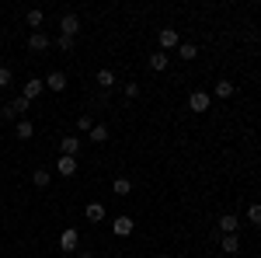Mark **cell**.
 Segmentation results:
<instances>
[{
	"label": "cell",
	"instance_id": "cell-1",
	"mask_svg": "<svg viewBox=\"0 0 261 258\" xmlns=\"http://www.w3.org/2000/svg\"><path fill=\"white\" fill-rule=\"evenodd\" d=\"M157 42H160V53H171L174 46H181V42H178V32H174V28H164V32L157 35Z\"/></svg>",
	"mask_w": 261,
	"mask_h": 258
},
{
	"label": "cell",
	"instance_id": "cell-2",
	"mask_svg": "<svg viewBox=\"0 0 261 258\" xmlns=\"http://www.w3.org/2000/svg\"><path fill=\"white\" fill-rule=\"evenodd\" d=\"M188 108L192 112H209V94L205 91H192L188 94Z\"/></svg>",
	"mask_w": 261,
	"mask_h": 258
},
{
	"label": "cell",
	"instance_id": "cell-3",
	"mask_svg": "<svg viewBox=\"0 0 261 258\" xmlns=\"http://www.w3.org/2000/svg\"><path fill=\"white\" fill-rule=\"evenodd\" d=\"M60 28H63V35H66V39H73V35L80 32V18H77V14H63Z\"/></svg>",
	"mask_w": 261,
	"mask_h": 258
},
{
	"label": "cell",
	"instance_id": "cell-4",
	"mask_svg": "<svg viewBox=\"0 0 261 258\" xmlns=\"http://www.w3.org/2000/svg\"><path fill=\"white\" fill-rule=\"evenodd\" d=\"M112 230H115L119 237H129L132 234V216H115V220H112Z\"/></svg>",
	"mask_w": 261,
	"mask_h": 258
},
{
	"label": "cell",
	"instance_id": "cell-5",
	"mask_svg": "<svg viewBox=\"0 0 261 258\" xmlns=\"http://www.w3.org/2000/svg\"><path fill=\"white\" fill-rule=\"evenodd\" d=\"M56 171H60L63 178H73V175H77V157H60V161H56Z\"/></svg>",
	"mask_w": 261,
	"mask_h": 258
},
{
	"label": "cell",
	"instance_id": "cell-6",
	"mask_svg": "<svg viewBox=\"0 0 261 258\" xmlns=\"http://www.w3.org/2000/svg\"><path fill=\"white\" fill-rule=\"evenodd\" d=\"M28 49H35V53L49 49V35H46V32H32V35H28Z\"/></svg>",
	"mask_w": 261,
	"mask_h": 258
},
{
	"label": "cell",
	"instance_id": "cell-7",
	"mask_svg": "<svg viewBox=\"0 0 261 258\" xmlns=\"http://www.w3.org/2000/svg\"><path fill=\"white\" fill-rule=\"evenodd\" d=\"M42 91H46V80H28V84H25V94H21V98H25V101H35V98H39Z\"/></svg>",
	"mask_w": 261,
	"mask_h": 258
},
{
	"label": "cell",
	"instance_id": "cell-8",
	"mask_svg": "<svg viewBox=\"0 0 261 258\" xmlns=\"http://www.w3.org/2000/svg\"><path fill=\"white\" fill-rule=\"evenodd\" d=\"M77 244H80V234H77V230H63L60 248H63V251H77Z\"/></svg>",
	"mask_w": 261,
	"mask_h": 258
},
{
	"label": "cell",
	"instance_id": "cell-9",
	"mask_svg": "<svg viewBox=\"0 0 261 258\" xmlns=\"http://www.w3.org/2000/svg\"><path fill=\"white\" fill-rule=\"evenodd\" d=\"M240 227V220L233 216V213H226V216H219V234H233Z\"/></svg>",
	"mask_w": 261,
	"mask_h": 258
},
{
	"label": "cell",
	"instance_id": "cell-10",
	"mask_svg": "<svg viewBox=\"0 0 261 258\" xmlns=\"http://www.w3.org/2000/svg\"><path fill=\"white\" fill-rule=\"evenodd\" d=\"M46 87H53V91H63V87H66V73H60V70H53V73L46 77Z\"/></svg>",
	"mask_w": 261,
	"mask_h": 258
},
{
	"label": "cell",
	"instance_id": "cell-11",
	"mask_svg": "<svg viewBox=\"0 0 261 258\" xmlns=\"http://www.w3.org/2000/svg\"><path fill=\"white\" fill-rule=\"evenodd\" d=\"M80 150V140L77 136H63V157H73Z\"/></svg>",
	"mask_w": 261,
	"mask_h": 258
},
{
	"label": "cell",
	"instance_id": "cell-12",
	"mask_svg": "<svg viewBox=\"0 0 261 258\" xmlns=\"http://www.w3.org/2000/svg\"><path fill=\"white\" fill-rule=\"evenodd\" d=\"M87 220H91V223L105 220V206H101V202H91V206H87Z\"/></svg>",
	"mask_w": 261,
	"mask_h": 258
},
{
	"label": "cell",
	"instance_id": "cell-13",
	"mask_svg": "<svg viewBox=\"0 0 261 258\" xmlns=\"http://www.w3.org/2000/svg\"><path fill=\"white\" fill-rule=\"evenodd\" d=\"M247 223L251 227H261V202H251L247 206Z\"/></svg>",
	"mask_w": 261,
	"mask_h": 258
},
{
	"label": "cell",
	"instance_id": "cell-14",
	"mask_svg": "<svg viewBox=\"0 0 261 258\" xmlns=\"http://www.w3.org/2000/svg\"><path fill=\"white\" fill-rule=\"evenodd\" d=\"M150 70H157V73L167 70V53H153V56H150Z\"/></svg>",
	"mask_w": 261,
	"mask_h": 258
},
{
	"label": "cell",
	"instance_id": "cell-15",
	"mask_svg": "<svg viewBox=\"0 0 261 258\" xmlns=\"http://www.w3.org/2000/svg\"><path fill=\"white\" fill-rule=\"evenodd\" d=\"M98 87H115V73L112 70H98Z\"/></svg>",
	"mask_w": 261,
	"mask_h": 258
},
{
	"label": "cell",
	"instance_id": "cell-16",
	"mask_svg": "<svg viewBox=\"0 0 261 258\" xmlns=\"http://www.w3.org/2000/svg\"><path fill=\"white\" fill-rule=\"evenodd\" d=\"M212 94H216V98H230V94H233V84H230V80H219V84L212 87Z\"/></svg>",
	"mask_w": 261,
	"mask_h": 258
},
{
	"label": "cell",
	"instance_id": "cell-17",
	"mask_svg": "<svg viewBox=\"0 0 261 258\" xmlns=\"http://www.w3.org/2000/svg\"><path fill=\"white\" fill-rule=\"evenodd\" d=\"M32 182H35V185H39V189H46V185H49V182H53V175H49V171H46V168H39V171H35V175H32Z\"/></svg>",
	"mask_w": 261,
	"mask_h": 258
},
{
	"label": "cell",
	"instance_id": "cell-18",
	"mask_svg": "<svg viewBox=\"0 0 261 258\" xmlns=\"http://www.w3.org/2000/svg\"><path fill=\"white\" fill-rule=\"evenodd\" d=\"M112 189H115V195H129L132 182H129V178H115V182H112Z\"/></svg>",
	"mask_w": 261,
	"mask_h": 258
},
{
	"label": "cell",
	"instance_id": "cell-19",
	"mask_svg": "<svg viewBox=\"0 0 261 258\" xmlns=\"http://www.w3.org/2000/svg\"><path fill=\"white\" fill-rule=\"evenodd\" d=\"M237 248H240V241H237L233 234H223V251H226V255H233Z\"/></svg>",
	"mask_w": 261,
	"mask_h": 258
},
{
	"label": "cell",
	"instance_id": "cell-20",
	"mask_svg": "<svg viewBox=\"0 0 261 258\" xmlns=\"http://www.w3.org/2000/svg\"><path fill=\"white\" fill-rule=\"evenodd\" d=\"M178 53H181V60H195V56H198V49L192 46V42H181V46H178Z\"/></svg>",
	"mask_w": 261,
	"mask_h": 258
},
{
	"label": "cell",
	"instance_id": "cell-21",
	"mask_svg": "<svg viewBox=\"0 0 261 258\" xmlns=\"http://www.w3.org/2000/svg\"><path fill=\"white\" fill-rule=\"evenodd\" d=\"M108 140V126H94L91 129V143H105Z\"/></svg>",
	"mask_w": 261,
	"mask_h": 258
},
{
	"label": "cell",
	"instance_id": "cell-22",
	"mask_svg": "<svg viewBox=\"0 0 261 258\" xmlns=\"http://www.w3.org/2000/svg\"><path fill=\"white\" fill-rule=\"evenodd\" d=\"M77 129H80V133H91V129H94V122H91V115H87V112L77 119Z\"/></svg>",
	"mask_w": 261,
	"mask_h": 258
},
{
	"label": "cell",
	"instance_id": "cell-23",
	"mask_svg": "<svg viewBox=\"0 0 261 258\" xmlns=\"http://www.w3.org/2000/svg\"><path fill=\"white\" fill-rule=\"evenodd\" d=\"M32 133H35L32 122H18V136H21V140H32Z\"/></svg>",
	"mask_w": 261,
	"mask_h": 258
},
{
	"label": "cell",
	"instance_id": "cell-24",
	"mask_svg": "<svg viewBox=\"0 0 261 258\" xmlns=\"http://www.w3.org/2000/svg\"><path fill=\"white\" fill-rule=\"evenodd\" d=\"M25 18H28V25H32V28H39V25H42V11H28Z\"/></svg>",
	"mask_w": 261,
	"mask_h": 258
},
{
	"label": "cell",
	"instance_id": "cell-25",
	"mask_svg": "<svg viewBox=\"0 0 261 258\" xmlns=\"http://www.w3.org/2000/svg\"><path fill=\"white\" fill-rule=\"evenodd\" d=\"M7 84H11V70H7V66H0V87H7Z\"/></svg>",
	"mask_w": 261,
	"mask_h": 258
},
{
	"label": "cell",
	"instance_id": "cell-26",
	"mask_svg": "<svg viewBox=\"0 0 261 258\" xmlns=\"http://www.w3.org/2000/svg\"><path fill=\"white\" fill-rule=\"evenodd\" d=\"M56 46H60V49H73V39H66V35H60V39H56Z\"/></svg>",
	"mask_w": 261,
	"mask_h": 258
},
{
	"label": "cell",
	"instance_id": "cell-27",
	"mask_svg": "<svg viewBox=\"0 0 261 258\" xmlns=\"http://www.w3.org/2000/svg\"><path fill=\"white\" fill-rule=\"evenodd\" d=\"M126 98H139V84H126Z\"/></svg>",
	"mask_w": 261,
	"mask_h": 258
},
{
	"label": "cell",
	"instance_id": "cell-28",
	"mask_svg": "<svg viewBox=\"0 0 261 258\" xmlns=\"http://www.w3.org/2000/svg\"><path fill=\"white\" fill-rule=\"evenodd\" d=\"M77 258H94V255H91V251H80V255H77Z\"/></svg>",
	"mask_w": 261,
	"mask_h": 258
}]
</instances>
